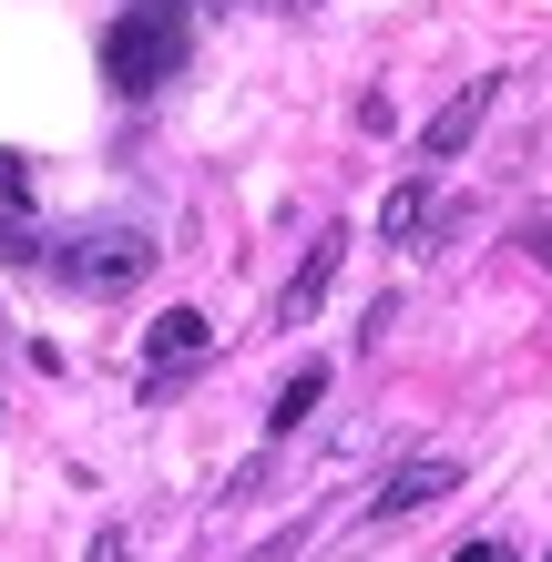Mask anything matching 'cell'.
<instances>
[{
    "instance_id": "obj_1",
    "label": "cell",
    "mask_w": 552,
    "mask_h": 562,
    "mask_svg": "<svg viewBox=\"0 0 552 562\" xmlns=\"http://www.w3.org/2000/svg\"><path fill=\"white\" fill-rule=\"evenodd\" d=\"M174 61H184V31H174V21H154V11H123V21L103 31V82H113V92H134V103L174 82Z\"/></svg>"
},
{
    "instance_id": "obj_2",
    "label": "cell",
    "mask_w": 552,
    "mask_h": 562,
    "mask_svg": "<svg viewBox=\"0 0 552 562\" xmlns=\"http://www.w3.org/2000/svg\"><path fill=\"white\" fill-rule=\"evenodd\" d=\"M154 267V246L134 236V225H113V236H82L72 256H61V286H82V296H123Z\"/></svg>"
},
{
    "instance_id": "obj_3",
    "label": "cell",
    "mask_w": 552,
    "mask_h": 562,
    "mask_svg": "<svg viewBox=\"0 0 552 562\" xmlns=\"http://www.w3.org/2000/svg\"><path fill=\"white\" fill-rule=\"evenodd\" d=\"M492 103H502V72L461 82V92H450V103H440L430 123H419V164H450V154H461V144L481 134V123H492Z\"/></svg>"
},
{
    "instance_id": "obj_4",
    "label": "cell",
    "mask_w": 552,
    "mask_h": 562,
    "mask_svg": "<svg viewBox=\"0 0 552 562\" xmlns=\"http://www.w3.org/2000/svg\"><path fill=\"white\" fill-rule=\"evenodd\" d=\"M440 491H461V460H399V471L379 481V521H399V512H430Z\"/></svg>"
},
{
    "instance_id": "obj_5",
    "label": "cell",
    "mask_w": 552,
    "mask_h": 562,
    "mask_svg": "<svg viewBox=\"0 0 552 562\" xmlns=\"http://www.w3.org/2000/svg\"><path fill=\"white\" fill-rule=\"evenodd\" d=\"M338 246H348V236L328 225V236L307 246V267L286 277V296H277V317H286V327H297V317H317V296H328V277H338Z\"/></svg>"
},
{
    "instance_id": "obj_6",
    "label": "cell",
    "mask_w": 552,
    "mask_h": 562,
    "mask_svg": "<svg viewBox=\"0 0 552 562\" xmlns=\"http://www.w3.org/2000/svg\"><path fill=\"white\" fill-rule=\"evenodd\" d=\"M205 338H215V327L194 317V307H165V317H154V369H184V358H205Z\"/></svg>"
},
{
    "instance_id": "obj_7",
    "label": "cell",
    "mask_w": 552,
    "mask_h": 562,
    "mask_svg": "<svg viewBox=\"0 0 552 562\" xmlns=\"http://www.w3.org/2000/svg\"><path fill=\"white\" fill-rule=\"evenodd\" d=\"M317 400H328V369H297V379L277 389V409H267V419H277V429H297V419H307Z\"/></svg>"
},
{
    "instance_id": "obj_8",
    "label": "cell",
    "mask_w": 552,
    "mask_h": 562,
    "mask_svg": "<svg viewBox=\"0 0 552 562\" xmlns=\"http://www.w3.org/2000/svg\"><path fill=\"white\" fill-rule=\"evenodd\" d=\"M419 225H430V184H399L379 205V236H419Z\"/></svg>"
},
{
    "instance_id": "obj_9",
    "label": "cell",
    "mask_w": 552,
    "mask_h": 562,
    "mask_svg": "<svg viewBox=\"0 0 552 562\" xmlns=\"http://www.w3.org/2000/svg\"><path fill=\"white\" fill-rule=\"evenodd\" d=\"M21 205H31V175H21V154H0V225H21Z\"/></svg>"
},
{
    "instance_id": "obj_10",
    "label": "cell",
    "mask_w": 552,
    "mask_h": 562,
    "mask_svg": "<svg viewBox=\"0 0 552 562\" xmlns=\"http://www.w3.org/2000/svg\"><path fill=\"white\" fill-rule=\"evenodd\" d=\"M461 562H511V552L502 542H461Z\"/></svg>"
},
{
    "instance_id": "obj_11",
    "label": "cell",
    "mask_w": 552,
    "mask_h": 562,
    "mask_svg": "<svg viewBox=\"0 0 552 562\" xmlns=\"http://www.w3.org/2000/svg\"><path fill=\"white\" fill-rule=\"evenodd\" d=\"M144 11H154V21H174V11H184V0H144Z\"/></svg>"
},
{
    "instance_id": "obj_12",
    "label": "cell",
    "mask_w": 552,
    "mask_h": 562,
    "mask_svg": "<svg viewBox=\"0 0 552 562\" xmlns=\"http://www.w3.org/2000/svg\"><path fill=\"white\" fill-rule=\"evenodd\" d=\"M92 562H134V552H123V542H103V552H92Z\"/></svg>"
}]
</instances>
